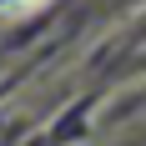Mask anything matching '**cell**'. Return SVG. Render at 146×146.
I'll return each instance as SVG.
<instances>
[{
    "label": "cell",
    "mask_w": 146,
    "mask_h": 146,
    "mask_svg": "<svg viewBox=\"0 0 146 146\" xmlns=\"http://www.w3.org/2000/svg\"><path fill=\"white\" fill-rule=\"evenodd\" d=\"M0 5H35V0H0Z\"/></svg>",
    "instance_id": "obj_1"
}]
</instances>
